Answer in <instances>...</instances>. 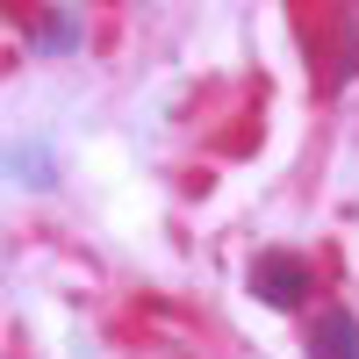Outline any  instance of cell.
Wrapping results in <instances>:
<instances>
[{"mask_svg": "<svg viewBox=\"0 0 359 359\" xmlns=\"http://www.w3.org/2000/svg\"><path fill=\"white\" fill-rule=\"evenodd\" d=\"M8 172H15V180H36V187H43V180H50V165H43V151H8Z\"/></svg>", "mask_w": 359, "mask_h": 359, "instance_id": "4", "label": "cell"}, {"mask_svg": "<svg viewBox=\"0 0 359 359\" xmlns=\"http://www.w3.org/2000/svg\"><path fill=\"white\" fill-rule=\"evenodd\" d=\"M252 294H259L266 309H302L309 266L294 259V252H259V259H252Z\"/></svg>", "mask_w": 359, "mask_h": 359, "instance_id": "1", "label": "cell"}, {"mask_svg": "<svg viewBox=\"0 0 359 359\" xmlns=\"http://www.w3.org/2000/svg\"><path fill=\"white\" fill-rule=\"evenodd\" d=\"M72 36H79L72 15H43V22H36V50H72Z\"/></svg>", "mask_w": 359, "mask_h": 359, "instance_id": "3", "label": "cell"}, {"mask_svg": "<svg viewBox=\"0 0 359 359\" xmlns=\"http://www.w3.org/2000/svg\"><path fill=\"white\" fill-rule=\"evenodd\" d=\"M309 359H359V323L345 316V309H331L309 331Z\"/></svg>", "mask_w": 359, "mask_h": 359, "instance_id": "2", "label": "cell"}]
</instances>
